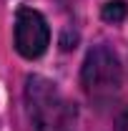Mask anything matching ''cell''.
Here are the masks:
<instances>
[{
  "label": "cell",
  "mask_w": 128,
  "mask_h": 131,
  "mask_svg": "<svg viewBox=\"0 0 128 131\" xmlns=\"http://www.w3.org/2000/svg\"><path fill=\"white\" fill-rule=\"evenodd\" d=\"M80 83L88 101L98 108H108L118 101L123 86V68L118 56L106 43L93 46L85 53V61L80 68Z\"/></svg>",
  "instance_id": "1"
},
{
  "label": "cell",
  "mask_w": 128,
  "mask_h": 131,
  "mask_svg": "<svg viewBox=\"0 0 128 131\" xmlns=\"http://www.w3.org/2000/svg\"><path fill=\"white\" fill-rule=\"evenodd\" d=\"M25 103L35 131H70L75 108L63 98L55 83L43 76L25 78Z\"/></svg>",
  "instance_id": "2"
},
{
  "label": "cell",
  "mask_w": 128,
  "mask_h": 131,
  "mask_svg": "<svg viewBox=\"0 0 128 131\" xmlns=\"http://www.w3.org/2000/svg\"><path fill=\"white\" fill-rule=\"evenodd\" d=\"M50 46V28L43 13L35 8H18L15 13V50L23 58H40Z\"/></svg>",
  "instance_id": "3"
},
{
  "label": "cell",
  "mask_w": 128,
  "mask_h": 131,
  "mask_svg": "<svg viewBox=\"0 0 128 131\" xmlns=\"http://www.w3.org/2000/svg\"><path fill=\"white\" fill-rule=\"evenodd\" d=\"M128 15V5L126 0H108L106 5H103V10H100V18L106 20V23H123Z\"/></svg>",
  "instance_id": "4"
},
{
  "label": "cell",
  "mask_w": 128,
  "mask_h": 131,
  "mask_svg": "<svg viewBox=\"0 0 128 131\" xmlns=\"http://www.w3.org/2000/svg\"><path fill=\"white\" fill-rule=\"evenodd\" d=\"M116 131H128V106L118 114V124H116Z\"/></svg>",
  "instance_id": "5"
}]
</instances>
